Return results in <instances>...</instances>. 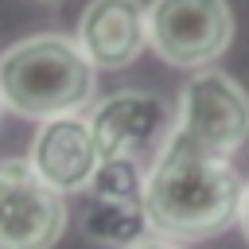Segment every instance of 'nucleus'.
Masks as SVG:
<instances>
[{"instance_id": "5", "label": "nucleus", "mask_w": 249, "mask_h": 249, "mask_svg": "<svg viewBox=\"0 0 249 249\" xmlns=\"http://www.w3.org/2000/svg\"><path fill=\"white\" fill-rule=\"evenodd\" d=\"M144 175L148 171L132 160L97 163L89 183L78 191V218L93 241H101L109 249L144 241V233L152 230L148 206H144Z\"/></svg>"}, {"instance_id": "1", "label": "nucleus", "mask_w": 249, "mask_h": 249, "mask_svg": "<svg viewBox=\"0 0 249 249\" xmlns=\"http://www.w3.org/2000/svg\"><path fill=\"white\" fill-rule=\"evenodd\" d=\"M245 179L233 156H214L183 136H171L163 156L144 175L148 222L171 241H206L237 222Z\"/></svg>"}, {"instance_id": "11", "label": "nucleus", "mask_w": 249, "mask_h": 249, "mask_svg": "<svg viewBox=\"0 0 249 249\" xmlns=\"http://www.w3.org/2000/svg\"><path fill=\"white\" fill-rule=\"evenodd\" d=\"M237 226L245 230V237H249V179H245V191H241V210H237Z\"/></svg>"}, {"instance_id": "8", "label": "nucleus", "mask_w": 249, "mask_h": 249, "mask_svg": "<svg viewBox=\"0 0 249 249\" xmlns=\"http://www.w3.org/2000/svg\"><path fill=\"white\" fill-rule=\"evenodd\" d=\"M78 47L97 70H124L148 47V4L89 0L78 16Z\"/></svg>"}, {"instance_id": "13", "label": "nucleus", "mask_w": 249, "mask_h": 249, "mask_svg": "<svg viewBox=\"0 0 249 249\" xmlns=\"http://www.w3.org/2000/svg\"><path fill=\"white\" fill-rule=\"evenodd\" d=\"M0 113H4V101H0Z\"/></svg>"}, {"instance_id": "12", "label": "nucleus", "mask_w": 249, "mask_h": 249, "mask_svg": "<svg viewBox=\"0 0 249 249\" xmlns=\"http://www.w3.org/2000/svg\"><path fill=\"white\" fill-rule=\"evenodd\" d=\"M43 4H58V0H43Z\"/></svg>"}, {"instance_id": "2", "label": "nucleus", "mask_w": 249, "mask_h": 249, "mask_svg": "<svg viewBox=\"0 0 249 249\" xmlns=\"http://www.w3.org/2000/svg\"><path fill=\"white\" fill-rule=\"evenodd\" d=\"M97 66L70 35H31L0 54V101L16 117L47 121L82 113L93 101Z\"/></svg>"}, {"instance_id": "6", "label": "nucleus", "mask_w": 249, "mask_h": 249, "mask_svg": "<svg viewBox=\"0 0 249 249\" xmlns=\"http://www.w3.org/2000/svg\"><path fill=\"white\" fill-rule=\"evenodd\" d=\"M175 136L202 152L233 156L249 136V93L230 74L202 66L179 93Z\"/></svg>"}, {"instance_id": "9", "label": "nucleus", "mask_w": 249, "mask_h": 249, "mask_svg": "<svg viewBox=\"0 0 249 249\" xmlns=\"http://www.w3.org/2000/svg\"><path fill=\"white\" fill-rule=\"evenodd\" d=\"M31 163H35V171L54 191L78 195L89 183V175L97 171V163H101V152H97L89 117H82V113L47 117L39 124V132H35Z\"/></svg>"}, {"instance_id": "4", "label": "nucleus", "mask_w": 249, "mask_h": 249, "mask_svg": "<svg viewBox=\"0 0 249 249\" xmlns=\"http://www.w3.org/2000/svg\"><path fill=\"white\" fill-rule=\"evenodd\" d=\"M89 128L101 160H132L148 171L175 136V109L156 93L121 89L97 101Z\"/></svg>"}, {"instance_id": "7", "label": "nucleus", "mask_w": 249, "mask_h": 249, "mask_svg": "<svg viewBox=\"0 0 249 249\" xmlns=\"http://www.w3.org/2000/svg\"><path fill=\"white\" fill-rule=\"evenodd\" d=\"M66 230V202L31 160H0V249H51Z\"/></svg>"}, {"instance_id": "10", "label": "nucleus", "mask_w": 249, "mask_h": 249, "mask_svg": "<svg viewBox=\"0 0 249 249\" xmlns=\"http://www.w3.org/2000/svg\"><path fill=\"white\" fill-rule=\"evenodd\" d=\"M124 249H183V241H171V237H144V241L124 245Z\"/></svg>"}, {"instance_id": "3", "label": "nucleus", "mask_w": 249, "mask_h": 249, "mask_svg": "<svg viewBox=\"0 0 249 249\" xmlns=\"http://www.w3.org/2000/svg\"><path fill=\"white\" fill-rule=\"evenodd\" d=\"M230 39H233V12L226 0H152L148 4V47L179 70H202L218 62Z\"/></svg>"}]
</instances>
